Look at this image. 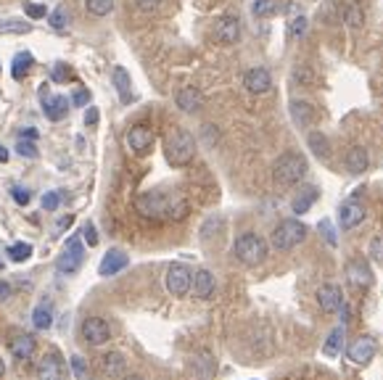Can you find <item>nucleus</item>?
I'll list each match as a JSON object with an SVG mask.
<instances>
[{
    "label": "nucleus",
    "mask_w": 383,
    "mask_h": 380,
    "mask_svg": "<svg viewBox=\"0 0 383 380\" xmlns=\"http://www.w3.org/2000/svg\"><path fill=\"white\" fill-rule=\"evenodd\" d=\"M135 209L143 214L146 220H185L188 214V201L177 196V193H162V190H151L135 198Z\"/></svg>",
    "instance_id": "obj_1"
},
{
    "label": "nucleus",
    "mask_w": 383,
    "mask_h": 380,
    "mask_svg": "<svg viewBox=\"0 0 383 380\" xmlns=\"http://www.w3.org/2000/svg\"><path fill=\"white\" fill-rule=\"evenodd\" d=\"M307 170H310V164H307V159H304L302 153L288 150V153H283L281 159L273 164V180L278 188H291V185L304 180Z\"/></svg>",
    "instance_id": "obj_2"
},
{
    "label": "nucleus",
    "mask_w": 383,
    "mask_h": 380,
    "mask_svg": "<svg viewBox=\"0 0 383 380\" xmlns=\"http://www.w3.org/2000/svg\"><path fill=\"white\" fill-rule=\"evenodd\" d=\"M164 153L172 167H185L191 164L196 156V141L188 130H172L167 143H164Z\"/></svg>",
    "instance_id": "obj_3"
},
{
    "label": "nucleus",
    "mask_w": 383,
    "mask_h": 380,
    "mask_svg": "<svg viewBox=\"0 0 383 380\" xmlns=\"http://www.w3.org/2000/svg\"><path fill=\"white\" fill-rule=\"evenodd\" d=\"M235 259L246 264V267H257V264H262L267 259V243H264L262 235H257V232H243L235 238Z\"/></svg>",
    "instance_id": "obj_4"
},
{
    "label": "nucleus",
    "mask_w": 383,
    "mask_h": 380,
    "mask_svg": "<svg viewBox=\"0 0 383 380\" xmlns=\"http://www.w3.org/2000/svg\"><path fill=\"white\" fill-rule=\"evenodd\" d=\"M307 240V225L299 220H283L273 230V246L278 251H291Z\"/></svg>",
    "instance_id": "obj_5"
},
{
    "label": "nucleus",
    "mask_w": 383,
    "mask_h": 380,
    "mask_svg": "<svg viewBox=\"0 0 383 380\" xmlns=\"http://www.w3.org/2000/svg\"><path fill=\"white\" fill-rule=\"evenodd\" d=\"M191 288H193L191 267H185V264H180V261L170 264V270H167V290H170L172 296L182 299V296H188V293H191Z\"/></svg>",
    "instance_id": "obj_6"
},
{
    "label": "nucleus",
    "mask_w": 383,
    "mask_h": 380,
    "mask_svg": "<svg viewBox=\"0 0 383 380\" xmlns=\"http://www.w3.org/2000/svg\"><path fill=\"white\" fill-rule=\"evenodd\" d=\"M375 351H378L375 338H370V336H360V338H354L352 343L346 346V357H349L352 364L365 367V364H370V360L375 357Z\"/></svg>",
    "instance_id": "obj_7"
},
{
    "label": "nucleus",
    "mask_w": 383,
    "mask_h": 380,
    "mask_svg": "<svg viewBox=\"0 0 383 380\" xmlns=\"http://www.w3.org/2000/svg\"><path fill=\"white\" fill-rule=\"evenodd\" d=\"M82 259H85V249H82L80 235H74V238H69L66 249L61 251V256H59V272H64V275H71V272H77V270H80Z\"/></svg>",
    "instance_id": "obj_8"
},
{
    "label": "nucleus",
    "mask_w": 383,
    "mask_h": 380,
    "mask_svg": "<svg viewBox=\"0 0 383 380\" xmlns=\"http://www.w3.org/2000/svg\"><path fill=\"white\" fill-rule=\"evenodd\" d=\"M66 378V362L61 354L48 351L37 364V380H64Z\"/></svg>",
    "instance_id": "obj_9"
},
{
    "label": "nucleus",
    "mask_w": 383,
    "mask_h": 380,
    "mask_svg": "<svg viewBox=\"0 0 383 380\" xmlns=\"http://www.w3.org/2000/svg\"><path fill=\"white\" fill-rule=\"evenodd\" d=\"M82 338L88 340L90 346H101L111 338V328L103 317H88L82 322Z\"/></svg>",
    "instance_id": "obj_10"
},
{
    "label": "nucleus",
    "mask_w": 383,
    "mask_h": 380,
    "mask_svg": "<svg viewBox=\"0 0 383 380\" xmlns=\"http://www.w3.org/2000/svg\"><path fill=\"white\" fill-rule=\"evenodd\" d=\"M365 217H367V209L357 198H349L338 209V225H341L343 230H354L357 225H363Z\"/></svg>",
    "instance_id": "obj_11"
},
{
    "label": "nucleus",
    "mask_w": 383,
    "mask_h": 380,
    "mask_svg": "<svg viewBox=\"0 0 383 380\" xmlns=\"http://www.w3.org/2000/svg\"><path fill=\"white\" fill-rule=\"evenodd\" d=\"M243 85H246V90L254 93V95H264V93L273 90V74L264 69V66H254V69L246 71Z\"/></svg>",
    "instance_id": "obj_12"
},
{
    "label": "nucleus",
    "mask_w": 383,
    "mask_h": 380,
    "mask_svg": "<svg viewBox=\"0 0 383 380\" xmlns=\"http://www.w3.org/2000/svg\"><path fill=\"white\" fill-rule=\"evenodd\" d=\"M214 40L225 42V45H232V42L241 40V21L235 16H220L214 21Z\"/></svg>",
    "instance_id": "obj_13"
},
{
    "label": "nucleus",
    "mask_w": 383,
    "mask_h": 380,
    "mask_svg": "<svg viewBox=\"0 0 383 380\" xmlns=\"http://www.w3.org/2000/svg\"><path fill=\"white\" fill-rule=\"evenodd\" d=\"M45 90H48V88L42 85L40 95H42V111H45V117L51 121L64 119V117L69 114V98H66V95H48Z\"/></svg>",
    "instance_id": "obj_14"
},
{
    "label": "nucleus",
    "mask_w": 383,
    "mask_h": 380,
    "mask_svg": "<svg viewBox=\"0 0 383 380\" xmlns=\"http://www.w3.org/2000/svg\"><path fill=\"white\" fill-rule=\"evenodd\" d=\"M346 280L352 283L354 288H370L373 285V272L367 267V261L365 259L346 261Z\"/></svg>",
    "instance_id": "obj_15"
},
{
    "label": "nucleus",
    "mask_w": 383,
    "mask_h": 380,
    "mask_svg": "<svg viewBox=\"0 0 383 380\" xmlns=\"http://www.w3.org/2000/svg\"><path fill=\"white\" fill-rule=\"evenodd\" d=\"M127 146H130L132 153H146V150L153 146L151 127H146V124H135V127H130V132H127Z\"/></svg>",
    "instance_id": "obj_16"
},
{
    "label": "nucleus",
    "mask_w": 383,
    "mask_h": 380,
    "mask_svg": "<svg viewBox=\"0 0 383 380\" xmlns=\"http://www.w3.org/2000/svg\"><path fill=\"white\" fill-rule=\"evenodd\" d=\"M127 264H130V259H127V254H124V251L111 249V251H106V256L101 259L98 272H101V278H114V275L124 270Z\"/></svg>",
    "instance_id": "obj_17"
},
{
    "label": "nucleus",
    "mask_w": 383,
    "mask_h": 380,
    "mask_svg": "<svg viewBox=\"0 0 383 380\" xmlns=\"http://www.w3.org/2000/svg\"><path fill=\"white\" fill-rule=\"evenodd\" d=\"M193 296L196 299H212L214 296V290H217V280H214V275L209 270H199V272H193Z\"/></svg>",
    "instance_id": "obj_18"
},
{
    "label": "nucleus",
    "mask_w": 383,
    "mask_h": 380,
    "mask_svg": "<svg viewBox=\"0 0 383 380\" xmlns=\"http://www.w3.org/2000/svg\"><path fill=\"white\" fill-rule=\"evenodd\" d=\"M317 304L323 311H338V307L343 304V293L336 283H325L323 288L317 290Z\"/></svg>",
    "instance_id": "obj_19"
},
{
    "label": "nucleus",
    "mask_w": 383,
    "mask_h": 380,
    "mask_svg": "<svg viewBox=\"0 0 383 380\" xmlns=\"http://www.w3.org/2000/svg\"><path fill=\"white\" fill-rule=\"evenodd\" d=\"M288 111H291V119L296 127H310L314 121V106L310 103V100H302V98H293L291 106H288Z\"/></svg>",
    "instance_id": "obj_20"
},
{
    "label": "nucleus",
    "mask_w": 383,
    "mask_h": 380,
    "mask_svg": "<svg viewBox=\"0 0 383 380\" xmlns=\"http://www.w3.org/2000/svg\"><path fill=\"white\" fill-rule=\"evenodd\" d=\"M367 164H370V156H367V150L363 146H352L343 156V167H346L349 174H363L367 170Z\"/></svg>",
    "instance_id": "obj_21"
},
{
    "label": "nucleus",
    "mask_w": 383,
    "mask_h": 380,
    "mask_svg": "<svg viewBox=\"0 0 383 380\" xmlns=\"http://www.w3.org/2000/svg\"><path fill=\"white\" fill-rule=\"evenodd\" d=\"M175 103H177V109L185 111V114H196V111L201 109L204 95L199 88H182V90H177V95H175Z\"/></svg>",
    "instance_id": "obj_22"
},
{
    "label": "nucleus",
    "mask_w": 383,
    "mask_h": 380,
    "mask_svg": "<svg viewBox=\"0 0 383 380\" xmlns=\"http://www.w3.org/2000/svg\"><path fill=\"white\" fill-rule=\"evenodd\" d=\"M35 338L27 336V333H19V336H13L11 338V354L16 357V360H30L32 354H35Z\"/></svg>",
    "instance_id": "obj_23"
},
{
    "label": "nucleus",
    "mask_w": 383,
    "mask_h": 380,
    "mask_svg": "<svg viewBox=\"0 0 383 380\" xmlns=\"http://www.w3.org/2000/svg\"><path fill=\"white\" fill-rule=\"evenodd\" d=\"M103 375H109V378H122L124 370H127V360L122 357L119 351H111L103 357V364H101Z\"/></svg>",
    "instance_id": "obj_24"
},
{
    "label": "nucleus",
    "mask_w": 383,
    "mask_h": 380,
    "mask_svg": "<svg viewBox=\"0 0 383 380\" xmlns=\"http://www.w3.org/2000/svg\"><path fill=\"white\" fill-rule=\"evenodd\" d=\"M314 201H317V188H314V185H307V188H304L302 193L291 201L293 214H304V211H310Z\"/></svg>",
    "instance_id": "obj_25"
},
{
    "label": "nucleus",
    "mask_w": 383,
    "mask_h": 380,
    "mask_svg": "<svg viewBox=\"0 0 383 380\" xmlns=\"http://www.w3.org/2000/svg\"><path fill=\"white\" fill-rule=\"evenodd\" d=\"M32 64H35L32 53H27V50L16 53V59H13V64H11V74H13V80H24V77L30 74Z\"/></svg>",
    "instance_id": "obj_26"
},
{
    "label": "nucleus",
    "mask_w": 383,
    "mask_h": 380,
    "mask_svg": "<svg viewBox=\"0 0 383 380\" xmlns=\"http://www.w3.org/2000/svg\"><path fill=\"white\" fill-rule=\"evenodd\" d=\"M114 88L119 90V98L124 100V103H130L132 100V85H130V74H127V69H122V66L114 69Z\"/></svg>",
    "instance_id": "obj_27"
},
{
    "label": "nucleus",
    "mask_w": 383,
    "mask_h": 380,
    "mask_svg": "<svg viewBox=\"0 0 383 380\" xmlns=\"http://www.w3.org/2000/svg\"><path fill=\"white\" fill-rule=\"evenodd\" d=\"M341 346H343V328H336V331H331V336L325 338V357L328 360H336L338 354H341Z\"/></svg>",
    "instance_id": "obj_28"
},
{
    "label": "nucleus",
    "mask_w": 383,
    "mask_h": 380,
    "mask_svg": "<svg viewBox=\"0 0 383 380\" xmlns=\"http://www.w3.org/2000/svg\"><path fill=\"white\" fill-rule=\"evenodd\" d=\"M307 143H310V148H312L314 156H320V159H325V156L331 153V143H328V138H325L323 132H310Z\"/></svg>",
    "instance_id": "obj_29"
},
{
    "label": "nucleus",
    "mask_w": 383,
    "mask_h": 380,
    "mask_svg": "<svg viewBox=\"0 0 383 380\" xmlns=\"http://www.w3.org/2000/svg\"><path fill=\"white\" fill-rule=\"evenodd\" d=\"M32 32L30 21L21 19H0V35H27Z\"/></svg>",
    "instance_id": "obj_30"
},
{
    "label": "nucleus",
    "mask_w": 383,
    "mask_h": 380,
    "mask_svg": "<svg viewBox=\"0 0 383 380\" xmlns=\"http://www.w3.org/2000/svg\"><path fill=\"white\" fill-rule=\"evenodd\" d=\"M193 370H196L199 380H209L214 375V360L209 354H201V357L193 360Z\"/></svg>",
    "instance_id": "obj_31"
},
{
    "label": "nucleus",
    "mask_w": 383,
    "mask_h": 380,
    "mask_svg": "<svg viewBox=\"0 0 383 380\" xmlns=\"http://www.w3.org/2000/svg\"><path fill=\"white\" fill-rule=\"evenodd\" d=\"M32 322H35V328H37V331H48V328L53 325L51 307H48V304H40L37 309L32 311Z\"/></svg>",
    "instance_id": "obj_32"
},
{
    "label": "nucleus",
    "mask_w": 383,
    "mask_h": 380,
    "mask_svg": "<svg viewBox=\"0 0 383 380\" xmlns=\"http://www.w3.org/2000/svg\"><path fill=\"white\" fill-rule=\"evenodd\" d=\"M281 3L283 0H257V3H254V16H259V19L275 16V13L281 11Z\"/></svg>",
    "instance_id": "obj_33"
},
{
    "label": "nucleus",
    "mask_w": 383,
    "mask_h": 380,
    "mask_svg": "<svg viewBox=\"0 0 383 380\" xmlns=\"http://www.w3.org/2000/svg\"><path fill=\"white\" fill-rule=\"evenodd\" d=\"M343 19H346V24H349L352 30H360V27H363V11L357 6V0H352L349 6H343Z\"/></svg>",
    "instance_id": "obj_34"
},
{
    "label": "nucleus",
    "mask_w": 383,
    "mask_h": 380,
    "mask_svg": "<svg viewBox=\"0 0 383 380\" xmlns=\"http://www.w3.org/2000/svg\"><path fill=\"white\" fill-rule=\"evenodd\" d=\"M85 8L93 16H109L114 11V0H85Z\"/></svg>",
    "instance_id": "obj_35"
},
{
    "label": "nucleus",
    "mask_w": 383,
    "mask_h": 380,
    "mask_svg": "<svg viewBox=\"0 0 383 380\" xmlns=\"http://www.w3.org/2000/svg\"><path fill=\"white\" fill-rule=\"evenodd\" d=\"M8 256L13 261H27L32 256V246L30 243H13L8 249Z\"/></svg>",
    "instance_id": "obj_36"
},
{
    "label": "nucleus",
    "mask_w": 383,
    "mask_h": 380,
    "mask_svg": "<svg viewBox=\"0 0 383 380\" xmlns=\"http://www.w3.org/2000/svg\"><path fill=\"white\" fill-rule=\"evenodd\" d=\"M317 230H320V235L328 240V246H338V238H336V230H333V222L331 220H320Z\"/></svg>",
    "instance_id": "obj_37"
},
{
    "label": "nucleus",
    "mask_w": 383,
    "mask_h": 380,
    "mask_svg": "<svg viewBox=\"0 0 383 380\" xmlns=\"http://www.w3.org/2000/svg\"><path fill=\"white\" fill-rule=\"evenodd\" d=\"M69 364H71V372H74V378H80V380L88 378V364H85V360H82L80 354H77V357H71Z\"/></svg>",
    "instance_id": "obj_38"
},
{
    "label": "nucleus",
    "mask_w": 383,
    "mask_h": 380,
    "mask_svg": "<svg viewBox=\"0 0 383 380\" xmlns=\"http://www.w3.org/2000/svg\"><path fill=\"white\" fill-rule=\"evenodd\" d=\"M16 150H19L24 159H35V156H37V146L32 141H19L16 143Z\"/></svg>",
    "instance_id": "obj_39"
},
{
    "label": "nucleus",
    "mask_w": 383,
    "mask_h": 380,
    "mask_svg": "<svg viewBox=\"0 0 383 380\" xmlns=\"http://www.w3.org/2000/svg\"><path fill=\"white\" fill-rule=\"evenodd\" d=\"M370 256H373L378 264H383V235H375L370 240Z\"/></svg>",
    "instance_id": "obj_40"
},
{
    "label": "nucleus",
    "mask_w": 383,
    "mask_h": 380,
    "mask_svg": "<svg viewBox=\"0 0 383 380\" xmlns=\"http://www.w3.org/2000/svg\"><path fill=\"white\" fill-rule=\"evenodd\" d=\"M59 203H61V193H56V190H51V193L42 196V209L53 211V209H59Z\"/></svg>",
    "instance_id": "obj_41"
},
{
    "label": "nucleus",
    "mask_w": 383,
    "mask_h": 380,
    "mask_svg": "<svg viewBox=\"0 0 383 380\" xmlns=\"http://www.w3.org/2000/svg\"><path fill=\"white\" fill-rule=\"evenodd\" d=\"M51 77L56 82H66V80H71V71H69V66H66V64H56V66H53V71H51Z\"/></svg>",
    "instance_id": "obj_42"
},
{
    "label": "nucleus",
    "mask_w": 383,
    "mask_h": 380,
    "mask_svg": "<svg viewBox=\"0 0 383 380\" xmlns=\"http://www.w3.org/2000/svg\"><path fill=\"white\" fill-rule=\"evenodd\" d=\"M132 3H135V8L143 11V13H151V11H156L162 6V0H132Z\"/></svg>",
    "instance_id": "obj_43"
},
{
    "label": "nucleus",
    "mask_w": 383,
    "mask_h": 380,
    "mask_svg": "<svg viewBox=\"0 0 383 380\" xmlns=\"http://www.w3.org/2000/svg\"><path fill=\"white\" fill-rule=\"evenodd\" d=\"M66 21H69V19H66V11H53V13H51V27H53V30H64V27H66Z\"/></svg>",
    "instance_id": "obj_44"
},
{
    "label": "nucleus",
    "mask_w": 383,
    "mask_h": 380,
    "mask_svg": "<svg viewBox=\"0 0 383 380\" xmlns=\"http://www.w3.org/2000/svg\"><path fill=\"white\" fill-rule=\"evenodd\" d=\"M304 32H307V19H304V16L293 19V21H291V30H288V35H291V37H302Z\"/></svg>",
    "instance_id": "obj_45"
},
{
    "label": "nucleus",
    "mask_w": 383,
    "mask_h": 380,
    "mask_svg": "<svg viewBox=\"0 0 383 380\" xmlns=\"http://www.w3.org/2000/svg\"><path fill=\"white\" fill-rule=\"evenodd\" d=\"M71 100H74V106H88V103H90V90L77 88V90H74V95H71Z\"/></svg>",
    "instance_id": "obj_46"
},
{
    "label": "nucleus",
    "mask_w": 383,
    "mask_h": 380,
    "mask_svg": "<svg viewBox=\"0 0 383 380\" xmlns=\"http://www.w3.org/2000/svg\"><path fill=\"white\" fill-rule=\"evenodd\" d=\"M11 196H13V201H16L19 206H27V203H30V190L27 188H13Z\"/></svg>",
    "instance_id": "obj_47"
},
{
    "label": "nucleus",
    "mask_w": 383,
    "mask_h": 380,
    "mask_svg": "<svg viewBox=\"0 0 383 380\" xmlns=\"http://www.w3.org/2000/svg\"><path fill=\"white\" fill-rule=\"evenodd\" d=\"M27 13H30L32 19H42V16H48V8H45L42 3H30V6H27Z\"/></svg>",
    "instance_id": "obj_48"
},
{
    "label": "nucleus",
    "mask_w": 383,
    "mask_h": 380,
    "mask_svg": "<svg viewBox=\"0 0 383 380\" xmlns=\"http://www.w3.org/2000/svg\"><path fill=\"white\" fill-rule=\"evenodd\" d=\"M217 227H222V220H220V217H212V220H209L206 225H204V230H201V232H204V238H212Z\"/></svg>",
    "instance_id": "obj_49"
},
{
    "label": "nucleus",
    "mask_w": 383,
    "mask_h": 380,
    "mask_svg": "<svg viewBox=\"0 0 383 380\" xmlns=\"http://www.w3.org/2000/svg\"><path fill=\"white\" fill-rule=\"evenodd\" d=\"M85 243H88V246H95V243H98V232H95L93 225H85Z\"/></svg>",
    "instance_id": "obj_50"
},
{
    "label": "nucleus",
    "mask_w": 383,
    "mask_h": 380,
    "mask_svg": "<svg viewBox=\"0 0 383 380\" xmlns=\"http://www.w3.org/2000/svg\"><path fill=\"white\" fill-rule=\"evenodd\" d=\"M37 135L40 132L35 130V127H27V130H21V141H37Z\"/></svg>",
    "instance_id": "obj_51"
},
{
    "label": "nucleus",
    "mask_w": 383,
    "mask_h": 380,
    "mask_svg": "<svg viewBox=\"0 0 383 380\" xmlns=\"http://www.w3.org/2000/svg\"><path fill=\"white\" fill-rule=\"evenodd\" d=\"M95 121H98V111L90 106V109H88V114H85V124H90V127H93Z\"/></svg>",
    "instance_id": "obj_52"
},
{
    "label": "nucleus",
    "mask_w": 383,
    "mask_h": 380,
    "mask_svg": "<svg viewBox=\"0 0 383 380\" xmlns=\"http://www.w3.org/2000/svg\"><path fill=\"white\" fill-rule=\"evenodd\" d=\"M8 296H11V288L6 283H0V299H8Z\"/></svg>",
    "instance_id": "obj_53"
},
{
    "label": "nucleus",
    "mask_w": 383,
    "mask_h": 380,
    "mask_svg": "<svg viewBox=\"0 0 383 380\" xmlns=\"http://www.w3.org/2000/svg\"><path fill=\"white\" fill-rule=\"evenodd\" d=\"M6 161H8V150L0 146V164H6Z\"/></svg>",
    "instance_id": "obj_54"
},
{
    "label": "nucleus",
    "mask_w": 383,
    "mask_h": 380,
    "mask_svg": "<svg viewBox=\"0 0 383 380\" xmlns=\"http://www.w3.org/2000/svg\"><path fill=\"white\" fill-rule=\"evenodd\" d=\"M124 380H146V378H141V375H130V378H124Z\"/></svg>",
    "instance_id": "obj_55"
},
{
    "label": "nucleus",
    "mask_w": 383,
    "mask_h": 380,
    "mask_svg": "<svg viewBox=\"0 0 383 380\" xmlns=\"http://www.w3.org/2000/svg\"><path fill=\"white\" fill-rule=\"evenodd\" d=\"M3 370H6V367H3V362H0V375H3Z\"/></svg>",
    "instance_id": "obj_56"
}]
</instances>
